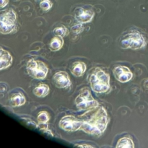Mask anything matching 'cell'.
<instances>
[{"label": "cell", "instance_id": "18", "mask_svg": "<svg viewBox=\"0 0 148 148\" xmlns=\"http://www.w3.org/2000/svg\"><path fill=\"white\" fill-rule=\"evenodd\" d=\"M53 33L55 36L64 38L67 36L69 31L65 26H59V27H56L53 29Z\"/></svg>", "mask_w": 148, "mask_h": 148}, {"label": "cell", "instance_id": "5", "mask_svg": "<svg viewBox=\"0 0 148 148\" xmlns=\"http://www.w3.org/2000/svg\"><path fill=\"white\" fill-rule=\"evenodd\" d=\"M75 105L79 111H88L98 106V101H95L91 95L90 90L88 88H83L75 98Z\"/></svg>", "mask_w": 148, "mask_h": 148}, {"label": "cell", "instance_id": "13", "mask_svg": "<svg viewBox=\"0 0 148 148\" xmlns=\"http://www.w3.org/2000/svg\"><path fill=\"white\" fill-rule=\"evenodd\" d=\"M26 102V98L24 95L20 92L12 94L10 98V105L12 107H20L24 105Z\"/></svg>", "mask_w": 148, "mask_h": 148}, {"label": "cell", "instance_id": "9", "mask_svg": "<svg viewBox=\"0 0 148 148\" xmlns=\"http://www.w3.org/2000/svg\"><path fill=\"white\" fill-rule=\"evenodd\" d=\"M94 12L90 10H86L83 7H77L75 10V17L77 21L79 23H90L93 19Z\"/></svg>", "mask_w": 148, "mask_h": 148}, {"label": "cell", "instance_id": "2", "mask_svg": "<svg viewBox=\"0 0 148 148\" xmlns=\"http://www.w3.org/2000/svg\"><path fill=\"white\" fill-rule=\"evenodd\" d=\"M90 85L92 90L97 93L106 92L110 88V75L100 67H95L90 72Z\"/></svg>", "mask_w": 148, "mask_h": 148}, {"label": "cell", "instance_id": "14", "mask_svg": "<svg viewBox=\"0 0 148 148\" xmlns=\"http://www.w3.org/2000/svg\"><path fill=\"white\" fill-rule=\"evenodd\" d=\"M50 92V88L46 84H39L33 90V94L38 98H45L49 95Z\"/></svg>", "mask_w": 148, "mask_h": 148}, {"label": "cell", "instance_id": "15", "mask_svg": "<svg viewBox=\"0 0 148 148\" xmlns=\"http://www.w3.org/2000/svg\"><path fill=\"white\" fill-rule=\"evenodd\" d=\"M63 38L55 36L51 40L49 48H50L51 51H58L63 47Z\"/></svg>", "mask_w": 148, "mask_h": 148}, {"label": "cell", "instance_id": "20", "mask_svg": "<svg viewBox=\"0 0 148 148\" xmlns=\"http://www.w3.org/2000/svg\"><path fill=\"white\" fill-rule=\"evenodd\" d=\"M39 129H40V131L41 132H43V134H45L46 135L50 136V137H53V134H52L51 131L49 129L48 127V124H39Z\"/></svg>", "mask_w": 148, "mask_h": 148}, {"label": "cell", "instance_id": "7", "mask_svg": "<svg viewBox=\"0 0 148 148\" xmlns=\"http://www.w3.org/2000/svg\"><path fill=\"white\" fill-rule=\"evenodd\" d=\"M59 126L62 130L65 132H75L80 130L82 121L74 116L67 115L62 117L59 121Z\"/></svg>", "mask_w": 148, "mask_h": 148}, {"label": "cell", "instance_id": "10", "mask_svg": "<svg viewBox=\"0 0 148 148\" xmlns=\"http://www.w3.org/2000/svg\"><path fill=\"white\" fill-rule=\"evenodd\" d=\"M53 80L58 88H66L71 85V80L69 75L64 71H60L54 74Z\"/></svg>", "mask_w": 148, "mask_h": 148}, {"label": "cell", "instance_id": "21", "mask_svg": "<svg viewBox=\"0 0 148 148\" xmlns=\"http://www.w3.org/2000/svg\"><path fill=\"white\" fill-rule=\"evenodd\" d=\"M83 25H82V23H78V24H75L74 25L72 26L71 27V30L75 34H79V33H82L83 31Z\"/></svg>", "mask_w": 148, "mask_h": 148}, {"label": "cell", "instance_id": "16", "mask_svg": "<svg viewBox=\"0 0 148 148\" xmlns=\"http://www.w3.org/2000/svg\"><path fill=\"white\" fill-rule=\"evenodd\" d=\"M116 148H134V145L132 139L128 136V137H124L120 139L116 145Z\"/></svg>", "mask_w": 148, "mask_h": 148}, {"label": "cell", "instance_id": "4", "mask_svg": "<svg viewBox=\"0 0 148 148\" xmlns=\"http://www.w3.org/2000/svg\"><path fill=\"white\" fill-rule=\"evenodd\" d=\"M17 13L12 9H9L0 14V33L10 34L16 30Z\"/></svg>", "mask_w": 148, "mask_h": 148}, {"label": "cell", "instance_id": "19", "mask_svg": "<svg viewBox=\"0 0 148 148\" xmlns=\"http://www.w3.org/2000/svg\"><path fill=\"white\" fill-rule=\"evenodd\" d=\"M40 7L43 11H48L52 7V2L50 0H43L40 1Z\"/></svg>", "mask_w": 148, "mask_h": 148}, {"label": "cell", "instance_id": "22", "mask_svg": "<svg viewBox=\"0 0 148 148\" xmlns=\"http://www.w3.org/2000/svg\"><path fill=\"white\" fill-rule=\"evenodd\" d=\"M23 119L25 120V124H28L29 126H31L33 128L36 129L38 127V124H36V123H35L34 121H33L32 120L29 119Z\"/></svg>", "mask_w": 148, "mask_h": 148}, {"label": "cell", "instance_id": "12", "mask_svg": "<svg viewBox=\"0 0 148 148\" xmlns=\"http://www.w3.org/2000/svg\"><path fill=\"white\" fill-rule=\"evenodd\" d=\"M87 69V65L83 62H75L71 65L70 71L75 77H81L85 74Z\"/></svg>", "mask_w": 148, "mask_h": 148}, {"label": "cell", "instance_id": "17", "mask_svg": "<svg viewBox=\"0 0 148 148\" xmlns=\"http://www.w3.org/2000/svg\"><path fill=\"white\" fill-rule=\"evenodd\" d=\"M37 120L39 124H46L50 120V115L46 111H40L38 115Z\"/></svg>", "mask_w": 148, "mask_h": 148}, {"label": "cell", "instance_id": "24", "mask_svg": "<svg viewBox=\"0 0 148 148\" xmlns=\"http://www.w3.org/2000/svg\"><path fill=\"white\" fill-rule=\"evenodd\" d=\"M75 145L81 147H94L93 146L90 145Z\"/></svg>", "mask_w": 148, "mask_h": 148}, {"label": "cell", "instance_id": "6", "mask_svg": "<svg viewBox=\"0 0 148 148\" xmlns=\"http://www.w3.org/2000/svg\"><path fill=\"white\" fill-rule=\"evenodd\" d=\"M26 71L31 77L36 79H44L47 77L49 68L42 61L31 59L27 62Z\"/></svg>", "mask_w": 148, "mask_h": 148}, {"label": "cell", "instance_id": "8", "mask_svg": "<svg viewBox=\"0 0 148 148\" xmlns=\"http://www.w3.org/2000/svg\"><path fill=\"white\" fill-rule=\"evenodd\" d=\"M113 74L116 79L121 83L129 82L133 77V73L126 66H115L113 69Z\"/></svg>", "mask_w": 148, "mask_h": 148}, {"label": "cell", "instance_id": "11", "mask_svg": "<svg viewBox=\"0 0 148 148\" xmlns=\"http://www.w3.org/2000/svg\"><path fill=\"white\" fill-rule=\"evenodd\" d=\"M13 58L8 51L0 46V71L7 69L12 64Z\"/></svg>", "mask_w": 148, "mask_h": 148}, {"label": "cell", "instance_id": "1", "mask_svg": "<svg viewBox=\"0 0 148 148\" xmlns=\"http://www.w3.org/2000/svg\"><path fill=\"white\" fill-rule=\"evenodd\" d=\"M82 121L80 130L90 135H102L109 122L108 113L102 106H96L88 110L79 116Z\"/></svg>", "mask_w": 148, "mask_h": 148}, {"label": "cell", "instance_id": "23", "mask_svg": "<svg viewBox=\"0 0 148 148\" xmlns=\"http://www.w3.org/2000/svg\"><path fill=\"white\" fill-rule=\"evenodd\" d=\"M9 0H0V8H4L8 4Z\"/></svg>", "mask_w": 148, "mask_h": 148}, {"label": "cell", "instance_id": "3", "mask_svg": "<svg viewBox=\"0 0 148 148\" xmlns=\"http://www.w3.org/2000/svg\"><path fill=\"white\" fill-rule=\"evenodd\" d=\"M147 45V40L143 34L137 31L127 33L121 38L120 46L122 49H130L137 50L145 48Z\"/></svg>", "mask_w": 148, "mask_h": 148}]
</instances>
